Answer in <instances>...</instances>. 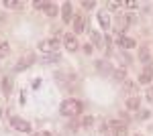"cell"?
<instances>
[{"label": "cell", "mask_w": 153, "mask_h": 136, "mask_svg": "<svg viewBox=\"0 0 153 136\" xmlns=\"http://www.w3.org/2000/svg\"><path fill=\"white\" fill-rule=\"evenodd\" d=\"M12 126H14L16 130H21V132H29V130H31V124L25 122V120H21V118H14V120H12Z\"/></svg>", "instance_id": "5b68a950"}, {"label": "cell", "mask_w": 153, "mask_h": 136, "mask_svg": "<svg viewBox=\"0 0 153 136\" xmlns=\"http://www.w3.org/2000/svg\"><path fill=\"white\" fill-rule=\"evenodd\" d=\"M61 10H63V23H71V4L70 2H65L61 6Z\"/></svg>", "instance_id": "ba28073f"}, {"label": "cell", "mask_w": 153, "mask_h": 136, "mask_svg": "<svg viewBox=\"0 0 153 136\" xmlns=\"http://www.w3.org/2000/svg\"><path fill=\"white\" fill-rule=\"evenodd\" d=\"M139 59H141L143 63H147V61H149V49H145V47H143L141 51H139Z\"/></svg>", "instance_id": "ac0fdd59"}, {"label": "cell", "mask_w": 153, "mask_h": 136, "mask_svg": "<svg viewBox=\"0 0 153 136\" xmlns=\"http://www.w3.org/2000/svg\"><path fill=\"white\" fill-rule=\"evenodd\" d=\"M63 45H65V49L68 51H78V47H80V43H78V39L74 37L71 33L65 35V41H63Z\"/></svg>", "instance_id": "3957f363"}, {"label": "cell", "mask_w": 153, "mask_h": 136, "mask_svg": "<svg viewBox=\"0 0 153 136\" xmlns=\"http://www.w3.org/2000/svg\"><path fill=\"white\" fill-rule=\"evenodd\" d=\"M82 102H78V100H65V102L61 104V108H59V112L63 114V116H78V114L82 112Z\"/></svg>", "instance_id": "6da1fadb"}, {"label": "cell", "mask_w": 153, "mask_h": 136, "mask_svg": "<svg viewBox=\"0 0 153 136\" xmlns=\"http://www.w3.org/2000/svg\"><path fill=\"white\" fill-rule=\"evenodd\" d=\"M110 128H112V132H114L117 136H127V126L120 124V122H117V120L110 122Z\"/></svg>", "instance_id": "277c9868"}, {"label": "cell", "mask_w": 153, "mask_h": 136, "mask_svg": "<svg viewBox=\"0 0 153 136\" xmlns=\"http://www.w3.org/2000/svg\"><path fill=\"white\" fill-rule=\"evenodd\" d=\"M147 98H149V100H151V102H153V87H151V90H149V91H147Z\"/></svg>", "instance_id": "484cf974"}, {"label": "cell", "mask_w": 153, "mask_h": 136, "mask_svg": "<svg viewBox=\"0 0 153 136\" xmlns=\"http://www.w3.org/2000/svg\"><path fill=\"white\" fill-rule=\"evenodd\" d=\"M117 43H118L120 47H125V49H133V47L137 45V43H135V41H133L131 37H123V35L118 37V41H117Z\"/></svg>", "instance_id": "8992f818"}, {"label": "cell", "mask_w": 153, "mask_h": 136, "mask_svg": "<svg viewBox=\"0 0 153 136\" xmlns=\"http://www.w3.org/2000/svg\"><path fill=\"white\" fill-rule=\"evenodd\" d=\"M45 14H47V16H55V14H57V6L51 4V2H47V4H45Z\"/></svg>", "instance_id": "5bb4252c"}, {"label": "cell", "mask_w": 153, "mask_h": 136, "mask_svg": "<svg viewBox=\"0 0 153 136\" xmlns=\"http://www.w3.org/2000/svg\"><path fill=\"white\" fill-rule=\"evenodd\" d=\"M96 69H98L102 75H108V73L112 71V67H110V63H108V61H98V63H96Z\"/></svg>", "instance_id": "52a82bcc"}, {"label": "cell", "mask_w": 153, "mask_h": 136, "mask_svg": "<svg viewBox=\"0 0 153 136\" xmlns=\"http://www.w3.org/2000/svg\"><path fill=\"white\" fill-rule=\"evenodd\" d=\"M151 77H153V69L151 67H145V71L141 73L139 81H141V83H149V81H151Z\"/></svg>", "instance_id": "9c48e42d"}, {"label": "cell", "mask_w": 153, "mask_h": 136, "mask_svg": "<svg viewBox=\"0 0 153 136\" xmlns=\"http://www.w3.org/2000/svg\"><path fill=\"white\" fill-rule=\"evenodd\" d=\"M41 136H53V134H51V132H43Z\"/></svg>", "instance_id": "4316f807"}, {"label": "cell", "mask_w": 153, "mask_h": 136, "mask_svg": "<svg viewBox=\"0 0 153 136\" xmlns=\"http://www.w3.org/2000/svg\"><path fill=\"white\" fill-rule=\"evenodd\" d=\"M114 77L117 79H125V69H117L114 71Z\"/></svg>", "instance_id": "ffe728a7"}, {"label": "cell", "mask_w": 153, "mask_h": 136, "mask_svg": "<svg viewBox=\"0 0 153 136\" xmlns=\"http://www.w3.org/2000/svg\"><path fill=\"white\" fill-rule=\"evenodd\" d=\"M10 87H12V79L10 77H4V79H2V91H4V96L10 93Z\"/></svg>", "instance_id": "4fadbf2b"}, {"label": "cell", "mask_w": 153, "mask_h": 136, "mask_svg": "<svg viewBox=\"0 0 153 136\" xmlns=\"http://www.w3.org/2000/svg\"><path fill=\"white\" fill-rule=\"evenodd\" d=\"M139 98H129V100H127V108H129L131 112H135V110H139Z\"/></svg>", "instance_id": "7c38bea8"}, {"label": "cell", "mask_w": 153, "mask_h": 136, "mask_svg": "<svg viewBox=\"0 0 153 136\" xmlns=\"http://www.w3.org/2000/svg\"><path fill=\"white\" fill-rule=\"evenodd\" d=\"M59 49V41L57 39H47V41H41L39 43V51H43V53H57Z\"/></svg>", "instance_id": "7a4b0ae2"}, {"label": "cell", "mask_w": 153, "mask_h": 136, "mask_svg": "<svg viewBox=\"0 0 153 136\" xmlns=\"http://www.w3.org/2000/svg\"><path fill=\"white\" fill-rule=\"evenodd\" d=\"M98 21H100V26H102V29H108V26H110V18H108L106 12H100V14H98Z\"/></svg>", "instance_id": "8fae6325"}, {"label": "cell", "mask_w": 153, "mask_h": 136, "mask_svg": "<svg viewBox=\"0 0 153 136\" xmlns=\"http://www.w3.org/2000/svg\"><path fill=\"white\" fill-rule=\"evenodd\" d=\"M6 53H8V45L2 43V45H0V57H6Z\"/></svg>", "instance_id": "d6986e66"}, {"label": "cell", "mask_w": 153, "mask_h": 136, "mask_svg": "<svg viewBox=\"0 0 153 136\" xmlns=\"http://www.w3.org/2000/svg\"><path fill=\"white\" fill-rule=\"evenodd\" d=\"M82 122H84V126H92V118H90V116H88V118H84Z\"/></svg>", "instance_id": "d4e9b609"}, {"label": "cell", "mask_w": 153, "mask_h": 136, "mask_svg": "<svg viewBox=\"0 0 153 136\" xmlns=\"http://www.w3.org/2000/svg\"><path fill=\"white\" fill-rule=\"evenodd\" d=\"M94 4H96V2H92V0H90V2H82L84 8H94Z\"/></svg>", "instance_id": "603a6c76"}, {"label": "cell", "mask_w": 153, "mask_h": 136, "mask_svg": "<svg viewBox=\"0 0 153 136\" xmlns=\"http://www.w3.org/2000/svg\"><path fill=\"white\" fill-rule=\"evenodd\" d=\"M33 136H41V134H33Z\"/></svg>", "instance_id": "83f0119b"}, {"label": "cell", "mask_w": 153, "mask_h": 136, "mask_svg": "<svg viewBox=\"0 0 153 136\" xmlns=\"http://www.w3.org/2000/svg\"><path fill=\"white\" fill-rule=\"evenodd\" d=\"M4 6H8V8H21L23 2H19V0H4Z\"/></svg>", "instance_id": "e0dca14e"}, {"label": "cell", "mask_w": 153, "mask_h": 136, "mask_svg": "<svg viewBox=\"0 0 153 136\" xmlns=\"http://www.w3.org/2000/svg\"><path fill=\"white\" fill-rule=\"evenodd\" d=\"M33 4H35V8H45V4H47V2H41V0H37V2H33Z\"/></svg>", "instance_id": "7402d4cb"}, {"label": "cell", "mask_w": 153, "mask_h": 136, "mask_svg": "<svg viewBox=\"0 0 153 136\" xmlns=\"http://www.w3.org/2000/svg\"><path fill=\"white\" fill-rule=\"evenodd\" d=\"M33 61H35V59H33V55H27V59H25V61H21V63L16 65V69H25V67H29V65H31Z\"/></svg>", "instance_id": "2e32d148"}, {"label": "cell", "mask_w": 153, "mask_h": 136, "mask_svg": "<svg viewBox=\"0 0 153 136\" xmlns=\"http://www.w3.org/2000/svg\"><path fill=\"white\" fill-rule=\"evenodd\" d=\"M90 39L94 41V45L98 47V49H102V47H104V45H102V39H100V35H98V33H94V31H90Z\"/></svg>", "instance_id": "9a60e30c"}, {"label": "cell", "mask_w": 153, "mask_h": 136, "mask_svg": "<svg viewBox=\"0 0 153 136\" xmlns=\"http://www.w3.org/2000/svg\"><path fill=\"white\" fill-rule=\"evenodd\" d=\"M84 16H76V18H74V31H76V33H82L84 31Z\"/></svg>", "instance_id": "30bf717a"}, {"label": "cell", "mask_w": 153, "mask_h": 136, "mask_svg": "<svg viewBox=\"0 0 153 136\" xmlns=\"http://www.w3.org/2000/svg\"><path fill=\"white\" fill-rule=\"evenodd\" d=\"M108 8H110V10H117V8H118V2H108Z\"/></svg>", "instance_id": "cb8c5ba5"}, {"label": "cell", "mask_w": 153, "mask_h": 136, "mask_svg": "<svg viewBox=\"0 0 153 136\" xmlns=\"http://www.w3.org/2000/svg\"><path fill=\"white\" fill-rule=\"evenodd\" d=\"M123 6H129V8H135V6H137V2H135V0H125V2H123Z\"/></svg>", "instance_id": "44dd1931"}]
</instances>
